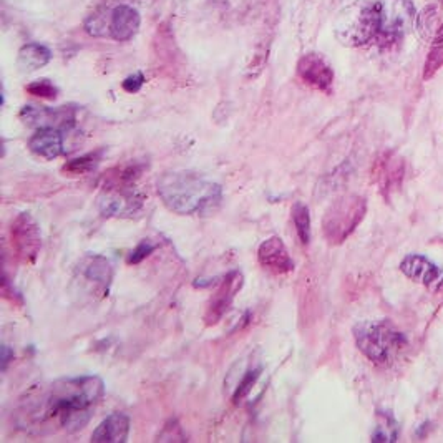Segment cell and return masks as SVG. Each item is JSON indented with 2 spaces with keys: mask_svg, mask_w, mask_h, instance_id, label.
I'll return each instance as SVG.
<instances>
[{
  "mask_svg": "<svg viewBox=\"0 0 443 443\" xmlns=\"http://www.w3.org/2000/svg\"><path fill=\"white\" fill-rule=\"evenodd\" d=\"M158 194L173 213L208 214L221 204L223 188L191 171L164 173L158 179Z\"/></svg>",
  "mask_w": 443,
  "mask_h": 443,
  "instance_id": "obj_2",
  "label": "cell"
},
{
  "mask_svg": "<svg viewBox=\"0 0 443 443\" xmlns=\"http://www.w3.org/2000/svg\"><path fill=\"white\" fill-rule=\"evenodd\" d=\"M141 17L136 9L130 5H116L110 14V22H108V35L118 42H128L135 37L138 29H140Z\"/></svg>",
  "mask_w": 443,
  "mask_h": 443,
  "instance_id": "obj_13",
  "label": "cell"
},
{
  "mask_svg": "<svg viewBox=\"0 0 443 443\" xmlns=\"http://www.w3.org/2000/svg\"><path fill=\"white\" fill-rule=\"evenodd\" d=\"M261 372H262L261 367L247 370V372L244 374V377L241 379V382L238 384V387H236L234 390V395H233L234 404H241V402H243L246 397L251 394L252 387H254V385L257 384V380H259L261 377Z\"/></svg>",
  "mask_w": 443,
  "mask_h": 443,
  "instance_id": "obj_23",
  "label": "cell"
},
{
  "mask_svg": "<svg viewBox=\"0 0 443 443\" xmlns=\"http://www.w3.org/2000/svg\"><path fill=\"white\" fill-rule=\"evenodd\" d=\"M158 442H186V435L183 434L181 425L176 420H169L158 435Z\"/></svg>",
  "mask_w": 443,
  "mask_h": 443,
  "instance_id": "obj_26",
  "label": "cell"
},
{
  "mask_svg": "<svg viewBox=\"0 0 443 443\" xmlns=\"http://www.w3.org/2000/svg\"><path fill=\"white\" fill-rule=\"evenodd\" d=\"M105 394V384L96 375L59 379L39 399L29 414L39 415L40 424L55 422L66 432L81 430L90 422L91 409Z\"/></svg>",
  "mask_w": 443,
  "mask_h": 443,
  "instance_id": "obj_1",
  "label": "cell"
},
{
  "mask_svg": "<svg viewBox=\"0 0 443 443\" xmlns=\"http://www.w3.org/2000/svg\"><path fill=\"white\" fill-rule=\"evenodd\" d=\"M10 244L15 257L24 264H34L42 249V231L30 213H20L10 224Z\"/></svg>",
  "mask_w": 443,
  "mask_h": 443,
  "instance_id": "obj_5",
  "label": "cell"
},
{
  "mask_svg": "<svg viewBox=\"0 0 443 443\" xmlns=\"http://www.w3.org/2000/svg\"><path fill=\"white\" fill-rule=\"evenodd\" d=\"M143 85H145V75H143L141 71H136V74L126 76L121 84L123 90L128 91V94H138Z\"/></svg>",
  "mask_w": 443,
  "mask_h": 443,
  "instance_id": "obj_27",
  "label": "cell"
},
{
  "mask_svg": "<svg viewBox=\"0 0 443 443\" xmlns=\"http://www.w3.org/2000/svg\"><path fill=\"white\" fill-rule=\"evenodd\" d=\"M257 261L264 269L274 272V274H287V272L294 271V261L279 236H271V238L262 241L259 249H257Z\"/></svg>",
  "mask_w": 443,
  "mask_h": 443,
  "instance_id": "obj_10",
  "label": "cell"
},
{
  "mask_svg": "<svg viewBox=\"0 0 443 443\" xmlns=\"http://www.w3.org/2000/svg\"><path fill=\"white\" fill-rule=\"evenodd\" d=\"M439 5L430 4L417 15V29L425 40H434L439 29Z\"/></svg>",
  "mask_w": 443,
  "mask_h": 443,
  "instance_id": "obj_20",
  "label": "cell"
},
{
  "mask_svg": "<svg viewBox=\"0 0 443 443\" xmlns=\"http://www.w3.org/2000/svg\"><path fill=\"white\" fill-rule=\"evenodd\" d=\"M2 362H4V370L7 369V364H9V347H4V359H2Z\"/></svg>",
  "mask_w": 443,
  "mask_h": 443,
  "instance_id": "obj_29",
  "label": "cell"
},
{
  "mask_svg": "<svg viewBox=\"0 0 443 443\" xmlns=\"http://www.w3.org/2000/svg\"><path fill=\"white\" fill-rule=\"evenodd\" d=\"M158 247L159 244L153 243L151 239H143L141 243L130 252V256H128V264H140L143 259H146V257L151 254L153 251H156Z\"/></svg>",
  "mask_w": 443,
  "mask_h": 443,
  "instance_id": "obj_25",
  "label": "cell"
},
{
  "mask_svg": "<svg viewBox=\"0 0 443 443\" xmlns=\"http://www.w3.org/2000/svg\"><path fill=\"white\" fill-rule=\"evenodd\" d=\"M76 272L85 282L94 284L95 291H99L101 296H108V289H110L113 281V266L105 256H85L76 266Z\"/></svg>",
  "mask_w": 443,
  "mask_h": 443,
  "instance_id": "obj_11",
  "label": "cell"
},
{
  "mask_svg": "<svg viewBox=\"0 0 443 443\" xmlns=\"http://www.w3.org/2000/svg\"><path fill=\"white\" fill-rule=\"evenodd\" d=\"M20 116L25 123L39 125L40 128H56V130H69L75 125V111L66 106H60L56 110L51 108H37V106H24Z\"/></svg>",
  "mask_w": 443,
  "mask_h": 443,
  "instance_id": "obj_12",
  "label": "cell"
},
{
  "mask_svg": "<svg viewBox=\"0 0 443 443\" xmlns=\"http://www.w3.org/2000/svg\"><path fill=\"white\" fill-rule=\"evenodd\" d=\"M101 158V151H95V153H89L85 156L70 159L64 164L61 171L66 174H71V176H76V174H86L90 171H94L96 168V164L100 163Z\"/></svg>",
  "mask_w": 443,
  "mask_h": 443,
  "instance_id": "obj_22",
  "label": "cell"
},
{
  "mask_svg": "<svg viewBox=\"0 0 443 443\" xmlns=\"http://www.w3.org/2000/svg\"><path fill=\"white\" fill-rule=\"evenodd\" d=\"M355 344L370 362L389 365L407 345L404 334L389 321L362 322L354 329Z\"/></svg>",
  "mask_w": 443,
  "mask_h": 443,
  "instance_id": "obj_3",
  "label": "cell"
},
{
  "mask_svg": "<svg viewBox=\"0 0 443 443\" xmlns=\"http://www.w3.org/2000/svg\"><path fill=\"white\" fill-rule=\"evenodd\" d=\"M291 214H292V223H294L299 241H301L304 246H307L309 243H311V233H312L309 208L304 203H301V201H297V203H294V206H292Z\"/></svg>",
  "mask_w": 443,
  "mask_h": 443,
  "instance_id": "obj_19",
  "label": "cell"
},
{
  "mask_svg": "<svg viewBox=\"0 0 443 443\" xmlns=\"http://www.w3.org/2000/svg\"><path fill=\"white\" fill-rule=\"evenodd\" d=\"M297 75L304 84L312 89L331 94L334 70L319 54H306L297 61Z\"/></svg>",
  "mask_w": 443,
  "mask_h": 443,
  "instance_id": "obj_9",
  "label": "cell"
},
{
  "mask_svg": "<svg viewBox=\"0 0 443 443\" xmlns=\"http://www.w3.org/2000/svg\"><path fill=\"white\" fill-rule=\"evenodd\" d=\"M2 296L5 299H9L12 304H22V296H20L14 287H10V282L7 277H4V281H2Z\"/></svg>",
  "mask_w": 443,
  "mask_h": 443,
  "instance_id": "obj_28",
  "label": "cell"
},
{
  "mask_svg": "<svg viewBox=\"0 0 443 443\" xmlns=\"http://www.w3.org/2000/svg\"><path fill=\"white\" fill-rule=\"evenodd\" d=\"M244 277L241 274V271L234 269L231 271L228 276L223 277L218 289L214 291V294L209 297L208 304H206V311L203 316V321L206 326H216L226 314L229 312L231 306H233L238 292L243 289Z\"/></svg>",
  "mask_w": 443,
  "mask_h": 443,
  "instance_id": "obj_7",
  "label": "cell"
},
{
  "mask_svg": "<svg viewBox=\"0 0 443 443\" xmlns=\"http://www.w3.org/2000/svg\"><path fill=\"white\" fill-rule=\"evenodd\" d=\"M443 66V24L437 29V34L432 40V49L424 65V80H430Z\"/></svg>",
  "mask_w": 443,
  "mask_h": 443,
  "instance_id": "obj_18",
  "label": "cell"
},
{
  "mask_svg": "<svg viewBox=\"0 0 443 443\" xmlns=\"http://www.w3.org/2000/svg\"><path fill=\"white\" fill-rule=\"evenodd\" d=\"M400 271L414 282H419L432 292L443 289V267L422 254H407L400 262Z\"/></svg>",
  "mask_w": 443,
  "mask_h": 443,
  "instance_id": "obj_8",
  "label": "cell"
},
{
  "mask_svg": "<svg viewBox=\"0 0 443 443\" xmlns=\"http://www.w3.org/2000/svg\"><path fill=\"white\" fill-rule=\"evenodd\" d=\"M51 51L42 44H27L19 50V69L22 71H35L50 61Z\"/></svg>",
  "mask_w": 443,
  "mask_h": 443,
  "instance_id": "obj_17",
  "label": "cell"
},
{
  "mask_svg": "<svg viewBox=\"0 0 443 443\" xmlns=\"http://www.w3.org/2000/svg\"><path fill=\"white\" fill-rule=\"evenodd\" d=\"M367 214V201L357 194H347L329 206L322 219L324 238L329 244L339 246L347 241Z\"/></svg>",
  "mask_w": 443,
  "mask_h": 443,
  "instance_id": "obj_4",
  "label": "cell"
},
{
  "mask_svg": "<svg viewBox=\"0 0 443 443\" xmlns=\"http://www.w3.org/2000/svg\"><path fill=\"white\" fill-rule=\"evenodd\" d=\"M30 151L44 159H55L65 153L64 135L56 128H40L29 140Z\"/></svg>",
  "mask_w": 443,
  "mask_h": 443,
  "instance_id": "obj_15",
  "label": "cell"
},
{
  "mask_svg": "<svg viewBox=\"0 0 443 443\" xmlns=\"http://www.w3.org/2000/svg\"><path fill=\"white\" fill-rule=\"evenodd\" d=\"M130 417L121 412H113L100 422L94 434L91 442L95 443H125L130 435Z\"/></svg>",
  "mask_w": 443,
  "mask_h": 443,
  "instance_id": "obj_14",
  "label": "cell"
},
{
  "mask_svg": "<svg viewBox=\"0 0 443 443\" xmlns=\"http://www.w3.org/2000/svg\"><path fill=\"white\" fill-rule=\"evenodd\" d=\"M374 173L384 194H390L392 189L400 186L402 179H404V163H402V159L394 158L392 154H385V156L379 159L377 164H375Z\"/></svg>",
  "mask_w": 443,
  "mask_h": 443,
  "instance_id": "obj_16",
  "label": "cell"
},
{
  "mask_svg": "<svg viewBox=\"0 0 443 443\" xmlns=\"http://www.w3.org/2000/svg\"><path fill=\"white\" fill-rule=\"evenodd\" d=\"M399 424L390 412H377V427L372 434V442H397Z\"/></svg>",
  "mask_w": 443,
  "mask_h": 443,
  "instance_id": "obj_21",
  "label": "cell"
},
{
  "mask_svg": "<svg viewBox=\"0 0 443 443\" xmlns=\"http://www.w3.org/2000/svg\"><path fill=\"white\" fill-rule=\"evenodd\" d=\"M145 196L133 184L103 186L99 196V211L105 218H128L141 209Z\"/></svg>",
  "mask_w": 443,
  "mask_h": 443,
  "instance_id": "obj_6",
  "label": "cell"
},
{
  "mask_svg": "<svg viewBox=\"0 0 443 443\" xmlns=\"http://www.w3.org/2000/svg\"><path fill=\"white\" fill-rule=\"evenodd\" d=\"M25 90H27V94L45 100H55L56 95H59V89H56V86L47 79L32 81V84L25 86Z\"/></svg>",
  "mask_w": 443,
  "mask_h": 443,
  "instance_id": "obj_24",
  "label": "cell"
}]
</instances>
